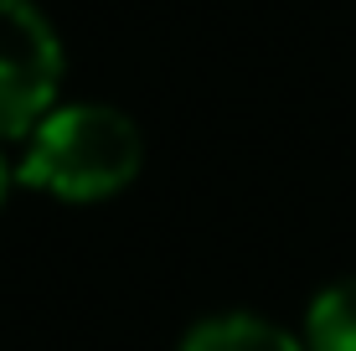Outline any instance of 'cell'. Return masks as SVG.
Returning <instances> with one entry per match:
<instances>
[{"label": "cell", "mask_w": 356, "mask_h": 351, "mask_svg": "<svg viewBox=\"0 0 356 351\" xmlns=\"http://www.w3.org/2000/svg\"><path fill=\"white\" fill-rule=\"evenodd\" d=\"M305 351H356V274L330 279L305 310Z\"/></svg>", "instance_id": "obj_4"}, {"label": "cell", "mask_w": 356, "mask_h": 351, "mask_svg": "<svg viewBox=\"0 0 356 351\" xmlns=\"http://www.w3.org/2000/svg\"><path fill=\"white\" fill-rule=\"evenodd\" d=\"M10 186H21V181H16V161H10V155H6V145H0V207H6Z\"/></svg>", "instance_id": "obj_5"}, {"label": "cell", "mask_w": 356, "mask_h": 351, "mask_svg": "<svg viewBox=\"0 0 356 351\" xmlns=\"http://www.w3.org/2000/svg\"><path fill=\"white\" fill-rule=\"evenodd\" d=\"M176 351H305V341L259 310H217L191 320Z\"/></svg>", "instance_id": "obj_3"}, {"label": "cell", "mask_w": 356, "mask_h": 351, "mask_svg": "<svg viewBox=\"0 0 356 351\" xmlns=\"http://www.w3.org/2000/svg\"><path fill=\"white\" fill-rule=\"evenodd\" d=\"M145 171V135L140 124L114 104L78 99L57 104L42 124L21 140L16 155V181L52 202L88 207L108 202L134 186Z\"/></svg>", "instance_id": "obj_1"}, {"label": "cell", "mask_w": 356, "mask_h": 351, "mask_svg": "<svg viewBox=\"0 0 356 351\" xmlns=\"http://www.w3.org/2000/svg\"><path fill=\"white\" fill-rule=\"evenodd\" d=\"M63 36L36 0H0V145L26 140L63 104Z\"/></svg>", "instance_id": "obj_2"}]
</instances>
